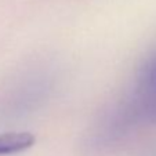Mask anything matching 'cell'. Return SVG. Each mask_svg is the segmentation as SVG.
Returning a JSON list of instances; mask_svg holds the SVG:
<instances>
[{"instance_id": "6da1fadb", "label": "cell", "mask_w": 156, "mask_h": 156, "mask_svg": "<svg viewBox=\"0 0 156 156\" xmlns=\"http://www.w3.org/2000/svg\"><path fill=\"white\" fill-rule=\"evenodd\" d=\"M145 123H156V84H140L134 94L104 116L97 129H101V136L115 137Z\"/></svg>"}, {"instance_id": "7a4b0ae2", "label": "cell", "mask_w": 156, "mask_h": 156, "mask_svg": "<svg viewBox=\"0 0 156 156\" xmlns=\"http://www.w3.org/2000/svg\"><path fill=\"white\" fill-rule=\"evenodd\" d=\"M35 137L30 133H6L0 136V155H10L30 148Z\"/></svg>"}, {"instance_id": "3957f363", "label": "cell", "mask_w": 156, "mask_h": 156, "mask_svg": "<svg viewBox=\"0 0 156 156\" xmlns=\"http://www.w3.org/2000/svg\"><path fill=\"white\" fill-rule=\"evenodd\" d=\"M140 84H156V54H153L140 73Z\"/></svg>"}]
</instances>
